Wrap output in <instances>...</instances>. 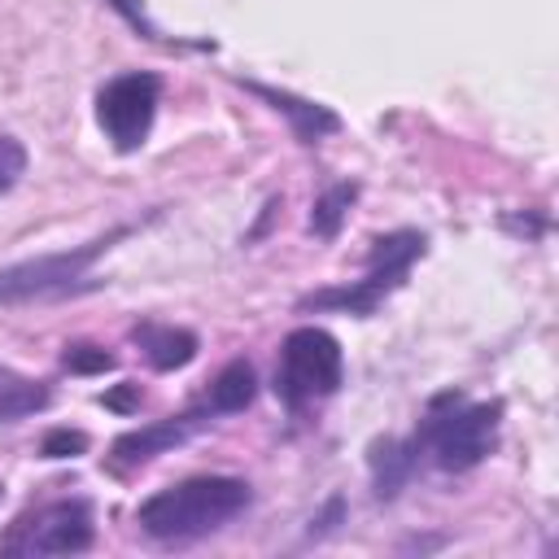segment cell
<instances>
[{"label": "cell", "mask_w": 559, "mask_h": 559, "mask_svg": "<svg viewBox=\"0 0 559 559\" xmlns=\"http://www.w3.org/2000/svg\"><path fill=\"white\" fill-rule=\"evenodd\" d=\"M253 397H258V371H253L249 358H231L214 376V384L205 393V402L214 406V415H240V411L253 406Z\"/></svg>", "instance_id": "12"}, {"label": "cell", "mask_w": 559, "mask_h": 559, "mask_svg": "<svg viewBox=\"0 0 559 559\" xmlns=\"http://www.w3.org/2000/svg\"><path fill=\"white\" fill-rule=\"evenodd\" d=\"M52 402V389L44 380H31V376H17L13 367L0 362V424H13V419H26L35 411H44Z\"/></svg>", "instance_id": "13"}, {"label": "cell", "mask_w": 559, "mask_h": 559, "mask_svg": "<svg viewBox=\"0 0 559 559\" xmlns=\"http://www.w3.org/2000/svg\"><path fill=\"white\" fill-rule=\"evenodd\" d=\"M61 362L70 367V371H79V376H92V371H114V354H105L100 345H87V341H74V345H66V354H61Z\"/></svg>", "instance_id": "16"}, {"label": "cell", "mask_w": 559, "mask_h": 559, "mask_svg": "<svg viewBox=\"0 0 559 559\" xmlns=\"http://www.w3.org/2000/svg\"><path fill=\"white\" fill-rule=\"evenodd\" d=\"M498 424H502V402H467L463 393L445 389L428 402L411 441H415L419 459H428L432 467L472 472L493 454Z\"/></svg>", "instance_id": "2"}, {"label": "cell", "mask_w": 559, "mask_h": 559, "mask_svg": "<svg viewBox=\"0 0 559 559\" xmlns=\"http://www.w3.org/2000/svg\"><path fill=\"white\" fill-rule=\"evenodd\" d=\"M354 197H358V183H349V179L332 183V188L314 201V210H310V231H314L319 240H336V236H341V223H345V214H349V205H354Z\"/></svg>", "instance_id": "14"}, {"label": "cell", "mask_w": 559, "mask_h": 559, "mask_svg": "<svg viewBox=\"0 0 559 559\" xmlns=\"http://www.w3.org/2000/svg\"><path fill=\"white\" fill-rule=\"evenodd\" d=\"M428 253V236L424 231H389V236H376L371 240V253H367V271L362 280L354 284H341V288H319L310 297H301L297 310H341V314H376L384 306L389 293H397L411 275V266Z\"/></svg>", "instance_id": "4"}, {"label": "cell", "mask_w": 559, "mask_h": 559, "mask_svg": "<svg viewBox=\"0 0 559 559\" xmlns=\"http://www.w3.org/2000/svg\"><path fill=\"white\" fill-rule=\"evenodd\" d=\"M253 507V485L240 476H188L135 507V524L157 546H192Z\"/></svg>", "instance_id": "1"}, {"label": "cell", "mask_w": 559, "mask_h": 559, "mask_svg": "<svg viewBox=\"0 0 559 559\" xmlns=\"http://www.w3.org/2000/svg\"><path fill=\"white\" fill-rule=\"evenodd\" d=\"M345 380V349L328 328H293L280 341V362H275V397L288 411H301L310 402H323L341 389Z\"/></svg>", "instance_id": "5"}, {"label": "cell", "mask_w": 559, "mask_h": 559, "mask_svg": "<svg viewBox=\"0 0 559 559\" xmlns=\"http://www.w3.org/2000/svg\"><path fill=\"white\" fill-rule=\"evenodd\" d=\"M39 450H44V459H74V454L87 450V432H79V428H52Z\"/></svg>", "instance_id": "17"}, {"label": "cell", "mask_w": 559, "mask_h": 559, "mask_svg": "<svg viewBox=\"0 0 559 559\" xmlns=\"http://www.w3.org/2000/svg\"><path fill=\"white\" fill-rule=\"evenodd\" d=\"M0 493H4V489H0Z\"/></svg>", "instance_id": "21"}, {"label": "cell", "mask_w": 559, "mask_h": 559, "mask_svg": "<svg viewBox=\"0 0 559 559\" xmlns=\"http://www.w3.org/2000/svg\"><path fill=\"white\" fill-rule=\"evenodd\" d=\"M100 402H105V406H118V411H122V406H131V402H135V384H122L118 393H105Z\"/></svg>", "instance_id": "20"}, {"label": "cell", "mask_w": 559, "mask_h": 559, "mask_svg": "<svg viewBox=\"0 0 559 559\" xmlns=\"http://www.w3.org/2000/svg\"><path fill=\"white\" fill-rule=\"evenodd\" d=\"M205 424H214V406H210V402L188 406V411L166 415V419L144 424V428H127V432H118V437H114V445H109L105 463H109V472L144 467V463H153L157 454H166V450L183 445L188 437H197Z\"/></svg>", "instance_id": "8"}, {"label": "cell", "mask_w": 559, "mask_h": 559, "mask_svg": "<svg viewBox=\"0 0 559 559\" xmlns=\"http://www.w3.org/2000/svg\"><path fill=\"white\" fill-rule=\"evenodd\" d=\"M96 542V511L87 498H52L22 511L0 537V555L39 559V555H83Z\"/></svg>", "instance_id": "6"}, {"label": "cell", "mask_w": 559, "mask_h": 559, "mask_svg": "<svg viewBox=\"0 0 559 559\" xmlns=\"http://www.w3.org/2000/svg\"><path fill=\"white\" fill-rule=\"evenodd\" d=\"M253 96H262L275 114H284L288 122H293V135L301 140V144H314V140H323V135H332V131H341V114L336 109H328V105H319V100H306V96H293V92H280V87H266V83H245Z\"/></svg>", "instance_id": "9"}, {"label": "cell", "mask_w": 559, "mask_h": 559, "mask_svg": "<svg viewBox=\"0 0 559 559\" xmlns=\"http://www.w3.org/2000/svg\"><path fill=\"white\" fill-rule=\"evenodd\" d=\"M157 100H162V79L157 74H148V70L114 74L96 92V122H100L105 140L118 153H135L153 131Z\"/></svg>", "instance_id": "7"}, {"label": "cell", "mask_w": 559, "mask_h": 559, "mask_svg": "<svg viewBox=\"0 0 559 559\" xmlns=\"http://www.w3.org/2000/svg\"><path fill=\"white\" fill-rule=\"evenodd\" d=\"M109 4H114V9H118V13H122V17H127V22L140 31V35L157 39V31L148 26V17H144V4H140V0H109Z\"/></svg>", "instance_id": "19"}, {"label": "cell", "mask_w": 559, "mask_h": 559, "mask_svg": "<svg viewBox=\"0 0 559 559\" xmlns=\"http://www.w3.org/2000/svg\"><path fill=\"white\" fill-rule=\"evenodd\" d=\"M131 341L140 345V354H144V362H148L153 371H179V367H188V362L197 358V349H201L197 332L175 328V323H153V319L135 323V328H131Z\"/></svg>", "instance_id": "10"}, {"label": "cell", "mask_w": 559, "mask_h": 559, "mask_svg": "<svg viewBox=\"0 0 559 559\" xmlns=\"http://www.w3.org/2000/svg\"><path fill=\"white\" fill-rule=\"evenodd\" d=\"M26 175V144L0 131V197H9Z\"/></svg>", "instance_id": "15"}, {"label": "cell", "mask_w": 559, "mask_h": 559, "mask_svg": "<svg viewBox=\"0 0 559 559\" xmlns=\"http://www.w3.org/2000/svg\"><path fill=\"white\" fill-rule=\"evenodd\" d=\"M341 520H345V498H341V493H332V498H328V507L310 520V533H306V537H323V533H332Z\"/></svg>", "instance_id": "18"}, {"label": "cell", "mask_w": 559, "mask_h": 559, "mask_svg": "<svg viewBox=\"0 0 559 559\" xmlns=\"http://www.w3.org/2000/svg\"><path fill=\"white\" fill-rule=\"evenodd\" d=\"M131 227H114L87 245L74 249H57V253H39V258H22L0 266V306H26V301H61V297H79L92 293L100 280L92 275V266L100 262V253L122 240Z\"/></svg>", "instance_id": "3"}, {"label": "cell", "mask_w": 559, "mask_h": 559, "mask_svg": "<svg viewBox=\"0 0 559 559\" xmlns=\"http://www.w3.org/2000/svg\"><path fill=\"white\" fill-rule=\"evenodd\" d=\"M367 463H371L376 498L389 502V498H397L402 485L415 476V467H419V450H415L411 437H384V441L371 445V459H367Z\"/></svg>", "instance_id": "11"}]
</instances>
